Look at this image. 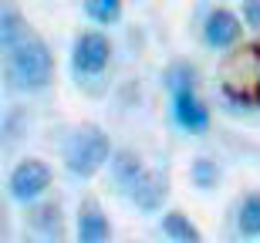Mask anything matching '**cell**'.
<instances>
[{
    "mask_svg": "<svg viewBox=\"0 0 260 243\" xmlns=\"http://www.w3.org/2000/svg\"><path fill=\"white\" fill-rule=\"evenodd\" d=\"M4 71H7V81L17 91H44L54 78V58H51V48L44 44L38 30L24 27L17 38H10L4 48Z\"/></svg>",
    "mask_w": 260,
    "mask_h": 243,
    "instance_id": "1",
    "label": "cell"
},
{
    "mask_svg": "<svg viewBox=\"0 0 260 243\" xmlns=\"http://www.w3.org/2000/svg\"><path fill=\"white\" fill-rule=\"evenodd\" d=\"M64 169L78 179H91V176L108 165L112 159V142H108L105 128L98 125H78L64 142Z\"/></svg>",
    "mask_w": 260,
    "mask_h": 243,
    "instance_id": "2",
    "label": "cell"
},
{
    "mask_svg": "<svg viewBox=\"0 0 260 243\" xmlns=\"http://www.w3.org/2000/svg\"><path fill=\"white\" fill-rule=\"evenodd\" d=\"M48 186H51V165L44 159H24L14 165L7 189L17 203H34L48 193Z\"/></svg>",
    "mask_w": 260,
    "mask_h": 243,
    "instance_id": "3",
    "label": "cell"
},
{
    "mask_svg": "<svg viewBox=\"0 0 260 243\" xmlns=\"http://www.w3.org/2000/svg\"><path fill=\"white\" fill-rule=\"evenodd\" d=\"M112 61V44H108L105 34L98 30H85L78 34L75 44H71V64H75L78 75H102Z\"/></svg>",
    "mask_w": 260,
    "mask_h": 243,
    "instance_id": "4",
    "label": "cell"
},
{
    "mask_svg": "<svg viewBox=\"0 0 260 243\" xmlns=\"http://www.w3.org/2000/svg\"><path fill=\"white\" fill-rule=\"evenodd\" d=\"M125 193H128V199H132L139 210H145V213H155V210L166 203V196H169V179H166L162 172L142 169V172H139V179L128 186Z\"/></svg>",
    "mask_w": 260,
    "mask_h": 243,
    "instance_id": "5",
    "label": "cell"
},
{
    "mask_svg": "<svg viewBox=\"0 0 260 243\" xmlns=\"http://www.w3.org/2000/svg\"><path fill=\"white\" fill-rule=\"evenodd\" d=\"M243 34V24L240 17L233 14V10L226 7H216L206 14V24H203V38H206V44L210 48H233L237 41H240Z\"/></svg>",
    "mask_w": 260,
    "mask_h": 243,
    "instance_id": "6",
    "label": "cell"
},
{
    "mask_svg": "<svg viewBox=\"0 0 260 243\" xmlns=\"http://www.w3.org/2000/svg\"><path fill=\"white\" fill-rule=\"evenodd\" d=\"M173 115L179 122V128H186V132H206L210 128V108L200 101L196 88H186V91L173 95Z\"/></svg>",
    "mask_w": 260,
    "mask_h": 243,
    "instance_id": "7",
    "label": "cell"
},
{
    "mask_svg": "<svg viewBox=\"0 0 260 243\" xmlns=\"http://www.w3.org/2000/svg\"><path fill=\"white\" fill-rule=\"evenodd\" d=\"M112 236V226H108V216L102 213L98 203H81L78 210V240L81 243H102Z\"/></svg>",
    "mask_w": 260,
    "mask_h": 243,
    "instance_id": "8",
    "label": "cell"
},
{
    "mask_svg": "<svg viewBox=\"0 0 260 243\" xmlns=\"http://www.w3.org/2000/svg\"><path fill=\"white\" fill-rule=\"evenodd\" d=\"M30 230H38L41 236H64V220H61V206L58 203H38L27 213Z\"/></svg>",
    "mask_w": 260,
    "mask_h": 243,
    "instance_id": "9",
    "label": "cell"
},
{
    "mask_svg": "<svg viewBox=\"0 0 260 243\" xmlns=\"http://www.w3.org/2000/svg\"><path fill=\"white\" fill-rule=\"evenodd\" d=\"M108 165H112V176H115V183L122 186V189H128V186H132L135 179H139V172L145 169L142 159L135 156L132 149H118V152H112Z\"/></svg>",
    "mask_w": 260,
    "mask_h": 243,
    "instance_id": "10",
    "label": "cell"
},
{
    "mask_svg": "<svg viewBox=\"0 0 260 243\" xmlns=\"http://www.w3.org/2000/svg\"><path fill=\"white\" fill-rule=\"evenodd\" d=\"M162 233L169 236V240H179V243H200L203 240V233L189 223V216L179 213V210H173V213L162 216Z\"/></svg>",
    "mask_w": 260,
    "mask_h": 243,
    "instance_id": "11",
    "label": "cell"
},
{
    "mask_svg": "<svg viewBox=\"0 0 260 243\" xmlns=\"http://www.w3.org/2000/svg\"><path fill=\"white\" fill-rule=\"evenodd\" d=\"M237 230L243 236H260V193H250L240 203V213H237Z\"/></svg>",
    "mask_w": 260,
    "mask_h": 243,
    "instance_id": "12",
    "label": "cell"
},
{
    "mask_svg": "<svg viewBox=\"0 0 260 243\" xmlns=\"http://www.w3.org/2000/svg\"><path fill=\"white\" fill-rule=\"evenodd\" d=\"M85 14L95 24H102V27L118 24V17H122V0H85Z\"/></svg>",
    "mask_w": 260,
    "mask_h": 243,
    "instance_id": "13",
    "label": "cell"
},
{
    "mask_svg": "<svg viewBox=\"0 0 260 243\" xmlns=\"http://www.w3.org/2000/svg\"><path fill=\"white\" fill-rule=\"evenodd\" d=\"M162 81H166V88L176 95V91L196 88V71L189 68V64H169V68H166V75H162Z\"/></svg>",
    "mask_w": 260,
    "mask_h": 243,
    "instance_id": "14",
    "label": "cell"
},
{
    "mask_svg": "<svg viewBox=\"0 0 260 243\" xmlns=\"http://www.w3.org/2000/svg\"><path fill=\"white\" fill-rule=\"evenodd\" d=\"M193 183H196V189H216V183H220V165L213 162V159H196L193 162Z\"/></svg>",
    "mask_w": 260,
    "mask_h": 243,
    "instance_id": "15",
    "label": "cell"
},
{
    "mask_svg": "<svg viewBox=\"0 0 260 243\" xmlns=\"http://www.w3.org/2000/svg\"><path fill=\"white\" fill-rule=\"evenodd\" d=\"M243 24L260 30V0H243Z\"/></svg>",
    "mask_w": 260,
    "mask_h": 243,
    "instance_id": "16",
    "label": "cell"
},
{
    "mask_svg": "<svg viewBox=\"0 0 260 243\" xmlns=\"http://www.w3.org/2000/svg\"><path fill=\"white\" fill-rule=\"evenodd\" d=\"M257 101H260V88H257Z\"/></svg>",
    "mask_w": 260,
    "mask_h": 243,
    "instance_id": "17",
    "label": "cell"
},
{
    "mask_svg": "<svg viewBox=\"0 0 260 243\" xmlns=\"http://www.w3.org/2000/svg\"><path fill=\"white\" fill-rule=\"evenodd\" d=\"M0 7H4V4H0Z\"/></svg>",
    "mask_w": 260,
    "mask_h": 243,
    "instance_id": "18",
    "label": "cell"
}]
</instances>
